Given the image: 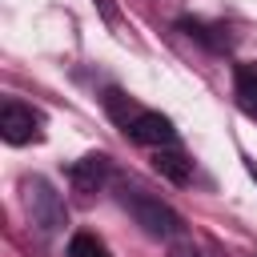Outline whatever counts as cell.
<instances>
[{
  "label": "cell",
  "mask_w": 257,
  "mask_h": 257,
  "mask_svg": "<svg viewBox=\"0 0 257 257\" xmlns=\"http://www.w3.org/2000/svg\"><path fill=\"white\" fill-rule=\"evenodd\" d=\"M116 201H120V205L133 213V221H137L149 237H157V241H173V237H181V233H185L181 213H177L173 205H165V201H157V197L141 193L137 185H124V189L116 193Z\"/></svg>",
  "instance_id": "cell-1"
},
{
  "label": "cell",
  "mask_w": 257,
  "mask_h": 257,
  "mask_svg": "<svg viewBox=\"0 0 257 257\" xmlns=\"http://www.w3.org/2000/svg\"><path fill=\"white\" fill-rule=\"evenodd\" d=\"M24 205H28V217L40 233H56L64 225V201L48 181H40V177L24 181Z\"/></svg>",
  "instance_id": "cell-2"
},
{
  "label": "cell",
  "mask_w": 257,
  "mask_h": 257,
  "mask_svg": "<svg viewBox=\"0 0 257 257\" xmlns=\"http://www.w3.org/2000/svg\"><path fill=\"white\" fill-rule=\"evenodd\" d=\"M124 137L133 145H145V149H165V145H177V128L165 112H153V108H137L133 120L124 124Z\"/></svg>",
  "instance_id": "cell-3"
},
{
  "label": "cell",
  "mask_w": 257,
  "mask_h": 257,
  "mask_svg": "<svg viewBox=\"0 0 257 257\" xmlns=\"http://www.w3.org/2000/svg\"><path fill=\"white\" fill-rule=\"evenodd\" d=\"M0 137L8 145H32V141L44 137V120H40V112H32L20 100H4V108H0Z\"/></svg>",
  "instance_id": "cell-4"
},
{
  "label": "cell",
  "mask_w": 257,
  "mask_h": 257,
  "mask_svg": "<svg viewBox=\"0 0 257 257\" xmlns=\"http://www.w3.org/2000/svg\"><path fill=\"white\" fill-rule=\"evenodd\" d=\"M68 181H72L76 193H96V189L108 181V157H104V153H88V157L72 161Z\"/></svg>",
  "instance_id": "cell-5"
},
{
  "label": "cell",
  "mask_w": 257,
  "mask_h": 257,
  "mask_svg": "<svg viewBox=\"0 0 257 257\" xmlns=\"http://www.w3.org/2000/svg\"><path fill=\"white\" fill-rule=\"evenodd\" d=\"M153 169L173 181V185H189L193 181V161L185 157L181 145H165V149H153Z\"/></svg>",
  "instance_id": "cell-6"
},
{
  "label": "cell",
  "mask_w": 257,
  "mask_h": 257,
  "mask_svg": "<svg viewBox=\"0 0 257 257\" xmlns=\"http://www.w3.org/2000/svg\"><path fill=\"white\" fill-rule=\"evenodd\" d=\"M233 92H237L241 112L257 116V64H237V72H233Z\"/></svg>",
  "instance_id": "cell-7"
},
{
  "label": "cell",
  "mask_w": 257,
  "mask_h": 257,
  "mask_svg": "<svg viewBox=\"0 0 257 257\" xmlns=\"http://www.w3.org/2000/svg\"><path fill=\"white\" fill-rule=\"evenodd\" d=\"M68 257H112V253H108V245H104L96 233H72Z\"/></svg>",
  "instance_id": "cell-8"
},
{
  "label": "cell",
  "mask_w": 257,
  "mask_h": 257,
  "mask_svg": "<svg viewBox=\"0 0 257 257\" xmlns=\"http://www.w3.org/2000/svg\"><path fill=\"white\" fill-rule=\"evenodd\" d=\"M181 28H185L189 36H197L201 44H209V48H225V44H229L225 36H213L217 28H209V24H201V20H181Z\"/></svg>",
  "instance_id": "cell-9"
},
{
  "label": "cell",
  "mask_w": 257,
  "mask_h": 257,
  "mask_svg": "<svg viewBox=\"0 0 257 257\" xmlns=\"http://www.w3.org/2000/svg\"><path fill=\"white\" fill-rule=\"evenodd\" d=\"M181 257H205V253H197V249H189V253H181Z\"/></svg>",
  "instance_id": "cell-10"
},
{
  "label": "cell",
  "mask_w": 257,
  "mask_h": 257,
  "mask_svg": "<svg viewBox=\"0 0 257 257\" xmlns=\"http://www.w3.org/2000/svg\"><path fill=\"white\" fill-rule=\"evenodd\" d=\"M253 257H257V253H253Z\"/></svg>",
  "instance_id": "cell-11"
}]
</instances>
